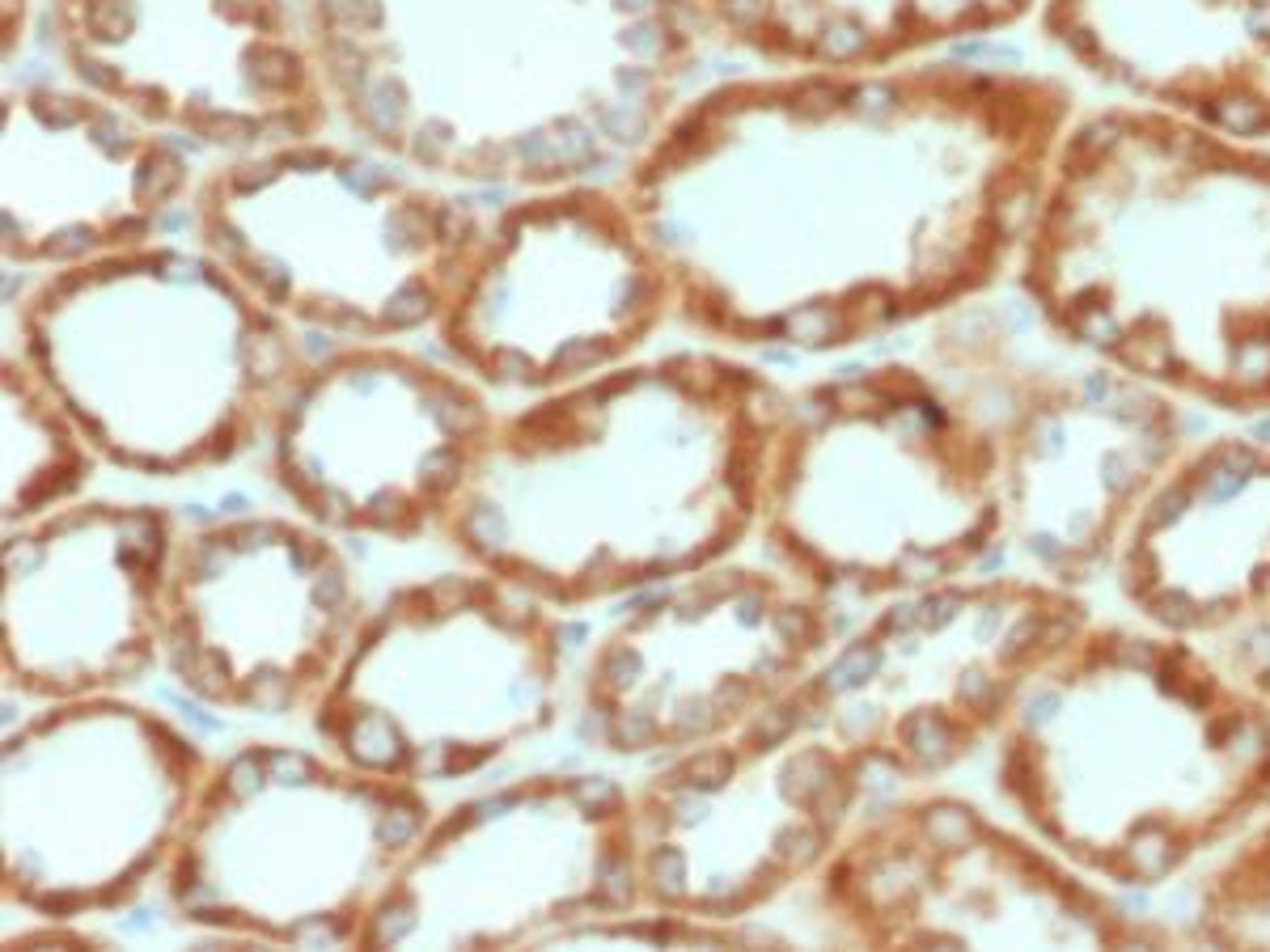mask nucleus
Returning a JSON list of instances; mask_svg holds the SVG:
<instances>
[{
    "mask_svg": "<svg viewBox=\"0 0 1270 952\" xmlns=\"http://www.w3.org/2000/svg\"><path fill=\"white\" fill-rule=\"evenodd\" d=\"M708 13L771 60L822 69L889 64L953 38H978L1042 0H704Z\"/></svg>",
    "mask_w": 1270,
    "mask_h": 952,
    "instance_id": "20e7f679",
    "label": "nucleus"
},
{
    "mask_svg": "<svg viewBox=\"0 0 1270 952\" xmlns=\"http://www.w3.org/2000/svg\"><path fill=\"white\" fill-rule=\"evenodd\" d=\"M725 770H729L725 758H708V762H695V766H691V779L699 774V783H720L716 774H725Z\"/></svg>",
    "mask_w": 1270,
    "mask_h": 952,
    "instance_id": "423d86ee",
    "label": "nucleus"
},
{
    "mask_svg": "<svg viewBox=\"0 0 1270 952\" xmlns=\"http://www.w3.org/2000/svg\"><path fill=\"white\" fill-rule=\"evenodd\" d=\"M1042 30L1152 110L1270 136V0H1042Z\"/></svg>",
    "mask_w": 1270,
    "mask_h": 952,
    "instance_id": "7ed1b4c3",
    "label": "nucleus"
},
{
    "mask_svg": "<svg viewBox=\"0 0 1270 952\" xmlns=\"http://www.w3.org/2000/svg\"><path fill=\"white\" fill-rule=\"evenodd\" d=\"M1021 288L1131 382L1270 411V152L1152 106L1063 127Z\"/></svg>",
    "mask_w": 1270,
    "mask_h": 952,
    "instance_id": "f257e3e1",
    "label": "nucleus"
},
{
    "mask_svg": "<svg viewBox=\"0 0 1270 952\" xmlns=\"http://www.w3.org/2000/svg\"><path fill=\"white\" fill-rule=\"evenodd\" d=\"M56 26L90 90L200 140H297L318 119L280 0H60Z\"/></svg>",
    "mask_w": 1270,
    "mask_h": 952,
    "instance_id": "f03ea898",
    "label": "nucleus"
},
{
    "mask_svg": "<svg viewBox=\"0 0 1270 952\" xmlns=\"http://www.w3.org/2000/svg\"><path fill=\"white\" fill-rule=\"evenodd\" d=\"M602 872H606V884H602L606 897H610V902H627V889H623V868H619V863H615V859H606V863H602Z\"/></svg>",
    "mask_w": 1270,
    "mask_h": 952,
    "instance_id": "39448f33",
    "label": "nucleus"
}]
</instances>
